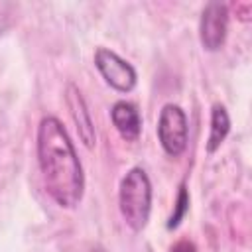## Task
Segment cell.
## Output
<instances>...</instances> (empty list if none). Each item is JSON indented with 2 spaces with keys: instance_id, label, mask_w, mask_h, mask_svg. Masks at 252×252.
<instances>
[{
  "instance_id": "ba28073f",
  "label": "cell",
  "mask_w": 252,
  "mask_h": 252,
  "mask_svg": "<svg viewBox=\"0 0 252 252\" xmlns=\"http://www.w3.org/2000/svg\"><path fill=\"white\" fill-rule=\"evenodd\" d=\"M228 130H230V118H228L226 108L219 102L213 104V108H211V132H209V140H207V152L209 154H213L215 150L220 148Z\"/></svg>"
},
{
  "instance_id": "277c9868",
  "label": "cell",
  "mask_w": 252,
  "mask_h": 252,
  "mask_svg": "<svg viewBox=\"0 0 252 252\" xmlns=\"http://www.w3.org/2000/svg\"><path fill=\"white\" fill-rule=\"evenodd\" d=\"M94 67L102 75L108 87H112L118 93H130L136 87V69L122 59L118 53L98 47L94 53Z\"/></svg>"
},
{
  "instance_id": "6da1fadb",
  "label": "cell",
  "mask_w": 252,
  "mask_h": 252,
  "mask_svg": "<svg viewBox=\"0 0 252 252\" xmlns=\"http://www.w3.org/2000/svg\"><path fill=\"white\" fill-rule=\"evenodd\" d=\"M35 146L47 195L63 209H75L83 199L85 173L75 146L59 118H41Z\"/></svg>"
},
{
  "instance_id": "5b68a950",
  "label": "cell",
  "mask_w": 252,
  "mask_h": 252,
  "mask_svg": "<svg viewBox=\"0 0 252 252\" xmlns=\"http://www.w3.org/2000/svg\"><path fill=\"white\" fill-rule=\"evenodd\" d=\"M228 30V8L222 2H209L199 20V39L207 51L222 47Z\"/></svg>"
},
{
  "instance_id": "9c48e42d",
  "label": "cell",
  "mask_w": 252,
  "mask_h": 252,
  "mask_svg": "<svg viewBox=\"0 0 252 252\" xmlns=\"http://www.w3.org/2000/svg\"><path fill=\"white\" fill-rule=\"evenodd\" d=\"M187 209H189V195H187V189H185V185H181V189H179V195H177V203H175V211H173V215L169 217L167 228H175V226L181 222V219L185 217Z\"/></svg>"
},
{
  "instance_id": "3957f363",
  "label": "cell",
  "mask_w": 252,
  "mask_h": 252,
  "mask_svg": "<svg viewBox=\"0 0 252 252\" xmlns=\"http://www.w3.org/2000/svg\"><path fill=\"white\" fill-rule=\"evenodd\" d=\"M156 132L163 152L171 158H179L189 142V124L183 108L173 102L163 104V108L159 110Z\"/></svg>"
},
{
  "instance_id": "8992f818",
  "label": "cell",
  "mask_w": 252,
  "mask_h": 252,
  "mask_svg": "<svg viewBox=\"0 0 252 252\" xmlns=\"http://www.w3.org/2000/svg\"><path fill=\"white\" fill-rule=\"evenodd\" d=\"M65 100H67V106H69V112H71V118L79 130V136L83 140V144L87 148H93L94 146V126H93V118H91V112L87 108V102L81 94V91L75 87V85H67V94H65Z\"/></svg>"
},
{
  "instance_id": "30bf717a",
  "label": "cell",
  "mask_w": 252,
  "mask_h": 252,
  "mask_svg": "<svg viewBox=\"0 0 252 252\" xmlns=\"http://www.w3.org/2000/svg\"><path fill=\"white\" fill-rule=\"evenodd\" d=\"M169 252H197V248H195V244L189 242V240H179V242H175V244L171 246Z\"/></svg>"
},
{
  "instance_id": "52a82bcc",
  "label": "cell",
  "mask_w": 252,
  "mask_h": 252,
  "mask_svg": "<svg viewBox=\"0 0 252 252\" xmlns=\"http://www.w3.org/2000/svg\"><path fill=\"white\" fill-rule=\"evenodd\" d=\"M110 118H112L114 128L126 142H136L140 138L142 116H140V110L136 108V104H132L128 100L114 102L110 108Z\"/></svg>"
},
{
  "instance_id": "7a4b0ae2",
  "label": "cell",
  "mask_w": 252,
  "mask_h": 252,
  "mask_svg": "<svg viewBox=\"0 0 252 252\" xmlns=\"http://www.w3.org/2000/svg\"><path fill=\"white\" fill-rule=\"evenodd\" d=\"M118 209L124 222L140 232L146 228L152 211V183L142 167H132L120 179L118 187Z\"/></svg>"
}]
</instances>
